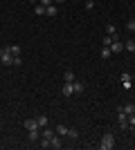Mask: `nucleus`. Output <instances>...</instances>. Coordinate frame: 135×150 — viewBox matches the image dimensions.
I'll use <instances>...</instances> for the list:
<instances>
[{
  "instance_id": "nucleus-1",
  "label": "nucleus",
  "mask_w": 135,
  "mask_h": 150,
  "mask_svg": "<svg viewBox=\"0 0 135 150\" xmlns=\"http://www.w3.org/2000/svg\"><path fill=\"white\" fill-rule=\"evenodd\" d=\"M113 146H115V137H113L110 132H106L101 137V141H99V150H110Z\"/></svg>"
},
{
  "instance_id": "nucleus-2",
  "label": "nucleus",
  "mask_w": 135,
  "mask_h": 150,
  "mask_svg": "<svg viewBox=\"0 0 135 150\" xmlns=\"http://www.w3.org/2000/svg\"><path fill=\"white\" fill-rule=\"evenodd\" d=\"M0 65H5V67L14 65V56L9 54V50H7V47H2V50H0Z\"/></svg>"
},
{
  "instance_id": "nucleus-3",
  "label": "nucleus",
  "mask_w": 135,
  "mask_h": 150,
  "mask_svg": "<svg viewBox=\"0 0 135 150\" xmlns=\"http://www.w3.org/2000/svg\"><path fill=\"white\" fill-rule=\"evenodd\" d=\"M117 123H119V128H122V130H126V128H129V114L124 112L122 108H119V112H117Z\"/></svg>"
},
{
  "instance_id": "nucleus-4",
  "label": "nucleus",
  "mask_w": 135,
  "mask_h": 150,
  "mask_svg": "<svg viewBox=\"0 0 135 150\" xmlns=\"http://www.w3.org/2000/svg\"><path fill=\"white\" fill-rule=\"evenodd\" d=\"M124 50V45H122V40H119V38L117 36H113V43H110V52H113V54H119V52Z\"/></svg>"
},
{
  "instance_id": "nucleus-5",
  "label": "nucleus",
  "mask_w": 135,
  "mask_h": 150,
  "mask_svg": "<svg viewBox=\"0 0 135 150\" xmlns=\"http://www.w3.org/2000/svg\"><path fill=\"white\" fill-rule=\"evenodd\" d=\"M61 94H63V96H72V94H74V85H72V83H63Z\"/></svg>"
},
{
  "instance_id": "nucleus-6",
  "label": "nucleus",
  "mask_w": 135,
  "mask_h": 150,
  "mask_svg": "<svg viewBox=\"0 0 135 150\" xmlns=\"http://www.w3.org/2000/svg\"><path fill=\"white\" fill-rule=\"evenodd\" d=\"M45 16H47V18H54V16H59V7L54 5V2H52V5L47 7V9H45Z\"/></svg>"
},
{
  "instance_id": "nucleus-7",
  "label": "nucleus",
  "mask_w": 135,
  "mask_h": 150,
  "mask_svg": "<svg viewBox=\"0 0 135 150\" xmlns=\"http://www.w3.org/2000/svg\"><path fill=\"white\" fill-rule=\"evenodd\" d=\"M54 134H56V130H52V128H47V125L41 128V137H43V139H52Z\"/></svg>"
},
{
  "instance_id": "nucleus-8",
  "label": "nucleus",
  "mask_w": 135,
  "mask_h": 150,
  "mask_svg": "<svg viewBox=\"0 0 135 150\" xmlns=\"http://www.w3.org/2000/svg\"><path fill=\"white\" fill-rule=\"evenodd\" d=\"M61 146H63V144H61V137H59V134H54V137L50 139V148L59 150V148H61Z\"/></svg>"
},
{
  "instance_id": "nucleus-9",
  "label": "nucleus",
  "mask_w": 135,
  "mask_h": 150,
  "mask_svg": "<svg viewBox=\"0 0 135 150\" xmlns=\"http://www.w3.org/2000/svg\"><path fill=\"white\" fill-rule=\"evenodd\" d=\"M27 139L29 141H41V132L39 130H27Z\"/></svg>"
},
{
  "instance_id": "nucleus-10",
  "label": "nucleus",
  "mask_w": 135,
  "mask_h": 150,
  "mask_svg": "<svg viewBox=\"0 0 135 150\" xmlns=\"http://www.w3.org/2000/svg\"><path fill=\"white\" fill-rule=\"evenodd\" d=\"M27 128V130H39V123H36V119H25V123H23Z\"/></svg>"
},
{
  "instance_id": "nucleus-11",
  "label": "nucleus",
  "mask_w": 135,
  "mask_h": 150,
  "mask_svg": "<svg viewBox=\"0 0 135 150\" xmlns=\"http://www.w3.org/2000/svg\"><path fill=\"white\" fill-rule=\"evenodd\" d=\"M54 130H56V134H59V137H68V130H70V128H68V125H63V123H61V125H56Z\"/></svg>"
},
{
  "instance_id": "nucleus-12",
  "label": "nucleus",
  "mask_w": 135,
  "mask_h": 150,
  "mask_svg": "<svg viewBox=\"0 0 135 150\" xmlns=\"http://www.w3.org/2000/svg\"><path fill=\"white\" fill-rule=\"evenodd\" d=\"M7 50H9V54H11V56H20V45L11 43L9 47H7Z\"/></svg>"
},
{
  "instance_id": "nucleus-13",
  "label": "nucleus",
  "mask_w": 135,
  "mask_h": 150,
  "mask_svg": "<svg viewBox=\"0 0 135 150\" xmlns=\"http://www.w3.org/2000/svg\"><path fill=\"white\" fill-rule=\"evenodd\" d=\"M36 123H39V128H45L50 121H47V117H45V114H39V117H36Z\"/></svg>"
},
{
  "instance_id": "nucleus-14",
  "label": "nucleus",
  "mask_w": 135,
  "mask_h": 150,
  "mask_svg": "<svg viewBox=\"0 0 135 150\" xmlns=\"http://www.w3.org/2000/svg\"><path fill=\"white\" fill-rule=\"evenodd\" d=\"M122 110H124L126 114H133V112H135V103H131V101H129V103H124Z\"/></svg>"
},
{
  "instance_id": "nucleus-15",
  "label": "nucleus",
  "mask_w": 135,
  "mask_h": 150,
  "mask_svg": "<svg viewBox=\"0 0 135 150\" xmlns=\"http://www.w3.org/2000/svg\"><path fill=\"white\" fill-rule=\"evenodd\" d=\"M45 9H47V7L39 5V2H36V5H34V13H36V16H45Z\"/></svg>"
},
{
  "instance_id": "nucleus-16",
  "label": "nucleus",
  "mask_w": 135,
  "mask_h": 150,
  "mask_svg": "<svg viewBox=\"0 0 135 150\" xmlns=\"http://www.w3.org/2000/svg\"><path fill=\"white\" fill-rule=\"evenodd\" d=\"M63 81H65V83H74V72H70V69H68V72H63Z\"/></svg>"
},
{
  "instance_id": "nucleus-17",
  "label": "nucleus",
  "mask_w": 135,
  "mask_h": 150,
  "mask_svg": "<svg viewBox=\"0 0 135 150\" xmlns=\"http://www.w3.org/2000/svg\"><path fill=\"white\" fill-rule=\"evenodd\" d=\"M72 85H74V94H81V92H84V83H81V81H77V79H74V83H72Z\"/></svg>"
},
{
  "instance_id": "nucleus-18",
  "label": "nucleus",
  "mask_w": 135,
  "mask_h": 150,
  "mask_svg": "<svg viewBox=\"0 0 135 150\" xmlns=\"http://www.w3.org/2000/svg\"><path fill=\"white\" fill-rule=\"evenodd\" d=\"M124 50H126V52H135V38H133V40H126V43H124Z\"/></svg>"
},
{
  "instance_id": "nucleus-19",
  "label": "nucleus",
  "mask_w": 135,
  "mask_h": 150,
  "mask_svg": "<svg viewBox=\"0 0 135 150\" xmlns=\"http://www.w3.org/2000/svg\"><path fill=\"white\" fill-rule=\"evenodd\" d=\"M106 34H108V36H117V27L113 25V23H110V25L106 27Z\"/></svg>"
},
{
  "instance_id": "nucleus-20",
  "label": "nucleus",
  "mask_w": 135,
  "mask_h": 150,
  "mask_svg": "<svg viewBox=\"0 0 135 150\" xmlns=\"http://www.w3.org/2000/svg\"><path fill=\"white\" fill-rule=\"evenodd\" d=\"M113 56V52H110V47H101V58L106 61V58H110Z\"/></svg>"
},
{
  "instance_id": "nucleus-21",
  "label": "nucleus",
  "mask_w": 135,
  "mask_h": 150,
  "mask_svg": "<svg viewBox=\"0 0 135 150\" xmlns=\"http://www.w3.org/2000/svg\"><path fill=\"white\" fill-rule=\"evenodd\" d=\"M68 137L70 139H79V132L74 130V128H70V130H68Z\"/></svg>"
},
{
  "instance_id": "nucleus-22",
  "label": "nucleus",
  "mask_w": 135,
  "mask_h": 150,
  "mask_svg": "<svg viewBox=\"0 0 135 150\" xmlns=\"http://www.w3.org/2000/svg\"><path fill=\"white\" fill-rule=\"evenodd\" d=\"M126 29H129V31H135V18H131L129 23H126Z\"/></svg>"
},
{
  "instance_id": "nucleus-23",
  "label": "nucleus",
  "mask_w": 135,
  "mask_h": 150,
  "mask_svg": "<svg viewBox=\"0 0 135 150\" xmlns=\"http://www.w3.org/2000/svg\"><path fill=\"white\" fill-rule=\"evenodd\" d=\"M110 43H113V36H104V47H110Z\"/></svg>"
},
{
  "instance_id": "nucleus-24",
  "label": "nucleus",
  "mask_w": 135,
  "mask_h": 150,
  "mask_svg": "<svg viewBox=\"0 0 135 150\" xmlns=\"http://www.w3.org/2000/svg\"><path fill=\"white\" fill-rule=\"evenodd\" d=\"M133 125H135V112L129 114V128H133Z\"/></svg>"
},
{
  "instance_id": "nucleus-25",
  "label": "nucleus",
  "mask_w": 135,
  "mask_h": 150,
  "mask_svg": "<svg viewBox=\"0 0 135 150\" xmlns=\"http://www.w3.org/2000/svg\"><path fill=\"white\" fill-rule=\"evenodd\" d=\"M54 0H39V5H43V7H50Z\"/></svg>"
},
{
  "instance_id": "nucleus-26",
  "label": "nucleus",
  "mask_w": 135,
  "mask_h": 150,
  "mask_svg": "<svg viewBox=\"0 0 135 150\" xmlns=\"http://www.w3.org/2000/svg\"><path fill=\"white\" fill-rule=\"evenodd\" d=\"M14 65L18 67V65H23V61H20V56H14Z\"/></svg>"
},
{
  "instance_id": "nucleus-27",
  "label": "nucleus",
  "mask_w": 135,
  "mask_h": 150,
  "mask_svg": "<svg viewBox=\"0 0 135 150\" xmlns=\"http://www.w3.org/2000/svg\"><path fill=\"white\" fill-rule=\"evenodd\" d=\"M54 2H56V5H61V2H65V0H54Z\"/></svg>"
},
{
  "instance_id": "nucleus-28",
  "label": "nucleus",
  "mask_w": 135,
  "mask_h": 150,
  "mask_svg": "<svg viewBox=\"0 0 135 150\" xmlns=\"http://www.w3.org/2000/svg\"><path fill=\"white\" fill-rule=\"evenodd\" d=\"M133 81H135V72H133Z\"/></svg>"
},
{
  "instance_id": "nucleus-29",
  "label": "nucleus",
  "mask_w": 135,
  "mask_h": 150,
  "mask_svg": "<svg viewBox=\"0 0 135 150\" xmlns=\"http://www.w3.org/2000/svg\"><path fill=\"white\" fill-rule=\"evenodd\" d=\"M133 36H135V31H133Z\"/></svg>"
}]
</instances>
